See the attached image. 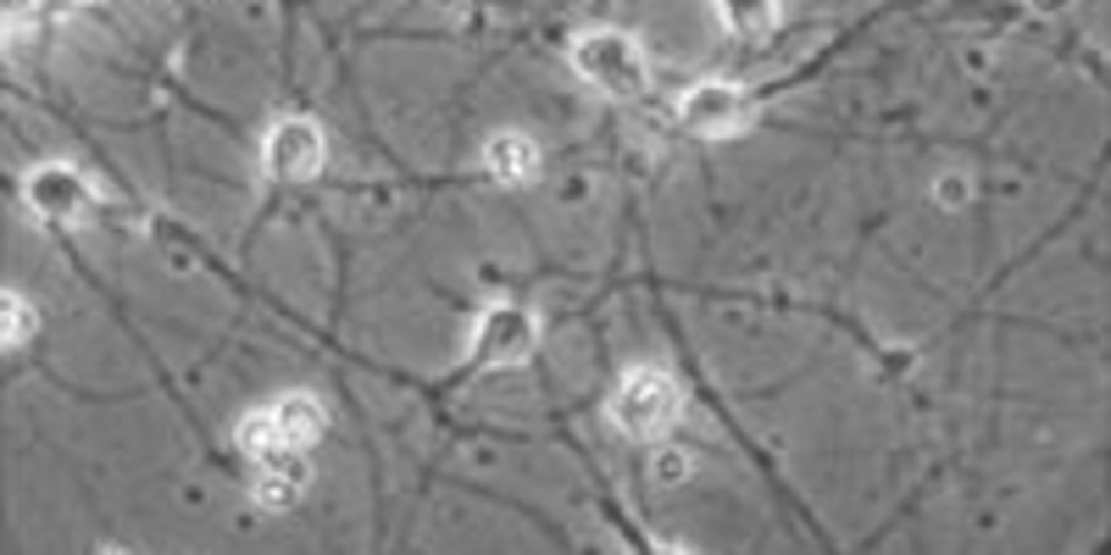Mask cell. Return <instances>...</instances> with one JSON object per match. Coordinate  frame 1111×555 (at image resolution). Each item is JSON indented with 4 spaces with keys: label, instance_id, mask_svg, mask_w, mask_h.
<instances>
[{
    "label": "cell",
    "instance_id": "cell-2",
    "mask_svg": "<svg viewBox=\"0 0 1111 555\" xmlns=\"http://www.w3.org/2000/svg\"><path fill=\"white\" fill-rule=\"evenodd\" d=\"M612 410L634 436L655 440L674 424L681 408L680 392L669 374L640 369L617 389Z\"/></svg>",
    "mask_w": 1111,
    "mask_h": 555
},
{
    "label": "cell",
    "instance_id": "cell-7",
    "mask_svg": "<svg viewBox=\"0 0 1111 555\" xmlns=\"http://www.w3.org/2000/svg\"><path fill=\"white\" fill-rule=\"evenodd\" d=\"M1095 182H1097V178L1094 179L1093 183H1091V184H1089L1087 186V191L1082 195L1081 200L1077 203L1075 208L1071 211V213L1062 222H1060L1057 226H1054L1052 230H1050L1048 233H1045L1043 238H1041L1039 241H1037L1035 244H1033L1030 249H1028L1023 254L1019 255L1017 259L1012 260L1010 263H1008L1007 265L1002 266L993 275V278L991 279V281L985 285V289H984L985 291H983V295H987V294L993 292L994 290H997L1007 280V278L1014 270L1021 268L1028 261H1030L1033 256H1035V254L1042 249V246L1047 242H1049L1051 239H1053L1059 232H1061L1063 230L1064 226H1067L1070 222H1072V220L1079 213H1081V210L1083 209L1087 199L1090 196L1091 191L1094 189Z\"/></svg>",
    "mask_w": 1111,
    "mask_h": 555
},
{
    "label": "cell",
    "instance_id": "cell-4",
    "mask_svg": "<svg viewBox=\"0 0 1111 555\" xmlns=\"http://www.w3.org/2000/svg\"><path fill=\"white\" fill-rule=\"evenodd\" d=\"M323 158L317 130L303 121H290L271 137L268 153L270 172L287 181L308 180L316 174Z\"/></svg>",
    "mask_w": 1111,
    "mask_h": 555
},
{
    "label": "cell",
    "instance_id": "cell-5",
    "mask_svg": "<svg viewBox=\"0 0 1111 555\" xmlns=\"http://www.w3.org/2000/svg\"><path fill=\"white\" fill-rule=\"evenodd\" d=\"M742 101L734 90L724 87L705 88L684 102L683 118L704 133L725 134L735 130L741 119H745V105Z\"/></svg>",
    "mask_w": 1111,
    "mask_h": 555
},
{
    "label": "cell",
    "instance_id": "cell-3",
    "mask_svg": "<svg viewBox=\"0 0 1111 555\" xmlns=\"http://www.w3.org/2000/svg\"><path fill=\"white\" fill-rule=\"evenodd\" d=\"M321 424L322 414L317 404L307 397H294L251 417L242 426L239 438L252 456L279 458L312 442Z\"/></svg>",
    "mask_w": 1111,
    "mask_h": 555
},
{
    "label": "cell",
    "instance_id": "cell-1",
    "mask_svg": "<svg viewBox=\"0 0 1111 555\" xmlns=\"http://www.w3.org/2000/svg\"><path fill=\"white\" fill-rule=\"evenodd\" d=\"M570 54L577 72L613 100L635 99L647 88L643 52L637 41L623 31L599 29L587 32L574 40Z\"/></svg>",
    "mask_w": 1111,
    "mask_h": 555
},
{
    "label": "cell",
    "instance_id": "cell-6",
    "mask_svg": "<svg viewBox=\"0 0 1111 555\" xmlns=\"http://www.w3.org/2000/svg\"><path fill=\"white\" fill-rule=\"evenodd\" d=\"M484 158L492 174L509 185L530 181L539 165L536 144L519 132H503L490 140Z\"/></svg>",
    "mask_w": 1111,
    "mask_h": 555
}]
</instances>
